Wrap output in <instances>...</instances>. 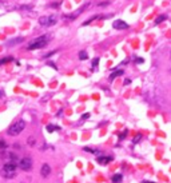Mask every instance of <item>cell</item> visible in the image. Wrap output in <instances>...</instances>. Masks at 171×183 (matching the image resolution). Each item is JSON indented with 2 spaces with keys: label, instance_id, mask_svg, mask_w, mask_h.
I'll return each mask as SVG.
<instances>
[{
  "label": "cell",
  "instance_id": "obj_33",
  "mask_svg": "<svg viewBox=\"0 0 171 183\" xmlns=\"http://www.w3.org/2000/svg\"><path fill=\"white\" fill-rule=\"evenodd\" d=\"M4 96V91H3V90H0V98H3Z\"/></svg>",
  "mask_w": 171,
  "mask_h": 183
},
{
  "label": "cell",
  "instance_id": "obj_5",
  "mask_svg": "<svg viewBox=\"0 0 171 183\" xmlns=\"http://www.w3.org/2000/svg\"><path fill=\"white\" fill-rule=\"evenodd\" d=\"M87 7H88V4H84V6H82L79 9H76V11H75V12H72L71 15H64L63 17H64V19H69V20H72V19H75V17H77V16H79V15L82 14V12L84 11L86 8H87Z\"/></svg>",
  "mask_w": 171,
  "mask_h": 183
},
{
  "label": "cell",
  "instance_id": "obj_9",
  "mask_svg": "<svg viewBox=\"0 0 171 183\" xmlns=\"http://www.w3.org/2000/svg\"><path fill=\"white\" fill-rule=\"evenodd\" d=\"M24 39L21 38V36H19V38H12V39H10V40L7 42V46L8 47H12V46H16V44H19V43H21Z\"/></svg>",
  "mask_w": 171,
  "mask_h": 183
},
{
  "label": "cell",
  "instance_id": "obj_32",
  "mask_svg": "<svg viewBox=\"0 0 171 183\" xmlns=\"http://www.w3.org/2000/svg\"><path fill=\"white\" fill-rule=\"evenodd\" d=\"M13 147H15L16 150H20V144H16V143H15V144H13Z\"/></svg>",
  "mask_w": 171,
  "mask_h": 183
},
{
  "label": "cell",
  "instance_id": "obj_19",
  "mask_svg": "<svg viewBox=\"0 0 171 183\" xmlns=\"http://www.w3.org/2000/svg\"><path fill=\"white\" fill-rule=\"evenodd\" d=\"M96 19H99V16H92V17H90V19H88V20H86V22L83 23L82 26H88L91 22H94V20H96Z\"/></svg>",
  "mask_w": 171,
  "mask_h": 183
},
{
  "label": "cell",
  "instance_id": "obj_16",
  "mask_svg": "<svg viewBox=\"0 0 171 183\" xmlns=\"http://www.w3.org/2000/svg\"><path fill=\"white\" fill-rule=\"evenodd\" d=\"M13 56H5V58H1L0 59V66L1 64H7V63H10V62H13Z\"/></svg>",
  "mask_w": 171,
  "mask_h": 183
},
{
  "label": "cell",
  "instance_id": "obj_7",
  "mask_svg": "<svg viewBox=\"0 0 171 183\" xmlns=\"http://www.w3.org/2000/svg\"><path fill=\"white\" fill-rule=\"evenodd\" d=\"M112 27H114L115 30H127L130 26H128L124 20H115V22L112 23Z\"/></svg>",
  "mask_w": 171,
  "mask_h": 183
},
{
  "label": "cell",
  "instance_id": "obj_31",
  "mask_svg": "<svg viewBox=\"0 0 171 183\" xmlns=\"http://www.w3.org/2000/svg\"><path fill=\"white\" fill-rule=\"evenodd\" d=\"M88 118H90V114H88V112H87V114H84V115L82 116V119H88Z\"/></svg>",
  "mask_w": 171,
  "mask_h": 183
},
{
  "label": "cell",
  "instance_id": "obj_12",
  "mask_svg": "<svg viewBox=\"0 0 171 183\" xmlns=\"http://www.w3.org/2000/svg\"><path fill=\"white\" fill-rule=\"evenodd\" d=\"M122 180H123V175L122 174H115V175H112V178H111L112 183H120Z\"/></svg>",
  "mask_w": 171,
  "mask_h": 183
},
{
  "label": "cell",
  "instance_id": "obj_2",
  "mask_svg": "<svg viewBox=\"0 0 171 183\" xmlns=\"http://www.w3.org/2000/svg\"><path fill=\"white\" fill-rule=\"evenodd\" d=\"M24 128H26V122H24L23 119H19V120H16L15 123H12L8 127L7 134L10 135V136H18Z\"/></svg>",
  "mask_w": 171,
  "mask_h": 183
},
{
  "label": "cell",
  "instance_id": "obj_30",
  "mask_svg": "<svg viewBox=\"0 0 171 183\" xmlns=\"http://www.w3.org/2000/svg\"><path fill=\"white\" fill-rule=\"evenodd\" d=\"M131 83V79H124V83H123V84H124V86H127V84H130Z\"/></svg>",
  "mask_w": 171,
  "mask_h": 183
},
{
  "label": "cell",
  "instance_id": "obj_13",
  "mask_svg": "<svg viewBox=\"0 0 171 183\" xmlns=\"http://www.w3.org/2000/svg\"><path fill=\"white\" fill-rule=\"evenodd\" d=\"M1 175H3V178H5V179H13V178L16 176V172H7V171H1Z\"/></svg>",
  "mask_w": 171,
  "mask_h": 183
},
{
  "label": "cell",
  "instance_id": "obj_21",
  "mask_svg": "<svg viewBox=\"0 0 171 183\" xmlns=\"http://www.w3.org/2000/svg\"><path fill=\"white\" fill-rule=\"evenodd\" d=\"M56 52H58V51H56V50H53V51H51V52H48V54H45L43 58H44V59H48V58H51L52 55H55Z\"/></svg>",
  "mask_w": 171,
  "mask_h": 183
},
{
  "label": "cell",
  "instance_id": "obj_14",
  "mask_svg": "<svg viewBox=\"0 0 171 183\" xmlns=\"http://www.w3.org/2000/svg\"><path fill=\"white\" fill-rule=\"evenodd\" d=\"M77 56H79V60H87L88 59V54H87V51H84V50L79 51Z\"/></svg>",
  "mask_w": 171,
  "mask_h": 183
},
{
  "label": "cell",
  "instance_id": "obj_8",
  "mask_svg": "<svg viewBox=\"0 0 171 183\" xmlns=\"http://www.w3.org/2000/svg\"><path fill=\"white\" fill-rule=\"evenodd\" d=\"M16 168H18V164H16V163H11V162H7V163L3 166V170H1V171L16 172Z\"/></svg>",
  "mask_w": 171,
  "mask_h": 183
},
{
  "label": "cell",
  "instance_id": "obj_26",
  "mask_svg": "<svg viewBox=\"0 0 171 183\" xmlns=\"http://www.w3.org/2000/svg\"><path fill=\"white\" fill-rule=\"evenodd\" d=\"M18 8L19 9H32V6H20Z\"/></svg>",
  "mask_w": 171,
  "mask_h": 183
},
{
  "label": "cell",
  "instance_id": "obj_25",
  "mask_svg": "<svg viewBox=\"0 0 171 183\" xmlns=\"http://www.w3.org/2000/svg\"><path fill=\"white\" fill-rule=\"evenodd\" d=\"M140 140H142V135L139 134V135H136V136H135V139H134L132 142H134V143H138V142H140Z\"/></svg>",
  "mask_w": 171,
  "mask_h": 183
},
{
  "label": "cell",
  "instance_id": "obj_3",
  "mask_svg": "<svg viewBox=\"0 0 171 183\" xmlns=\"http://www.w3.org/2000/svg\"><path fill=\"white\" fill-rule=\"evenodd\" d=\"M58 23V17L56 15H50V16H42L39 17V24L43 27H51Z\"/></svg>",
  "mask_w": 171,
  "mask_h": 183
},
{
  "label": "cell",
  "instance_id": "obj_22",
  "mask_svg": "<svg viewBox=\"0 0 171 183\" xmlns=\"http://www.w3.org/2000/svg\"><path fill=\"white\" fill-rule=\"evenodd\" d=\"M35 143H36L35 138H34V136H29V138H28V146H35Z\"/></svg>",
  "mask_w": 171,
  "mask_h": 183
},
{
  "label": "cell",
  "instance_id": "obj_4",
  "mask_svg": "<svg viewBox=\"0 0 171 183\" xmlns=\"http://www.w3.org/2000/svg\"><path fill=\"white\" fill-rule=\"evenodd\" d=\"M18 166L20 167L23 171H31V168H32V159L28 158V156H26V158H21L20 160H19Z\"/></svg>",
  "mask_w": 171,
  "mask_h": 183
},
{
  "label": "cell",
  "instance_id": "obj_1",
  "mask_svg": "<svg viewBox=\"0 0 171 183\" xmlns=\"http://www.w3.org/2000/svg\"><path fill=\"white\" fill-rule=\"evenodd\" d=\"M50 40H51L50 35H42V36H39V38L29 42L28 46H27V50H28V51H34V50L44 48V47L50 43Z\"/></svg>",
  "mask_w": 171,
  "mask_h": 183
},
{
  "label": "cell",
  "instance_id": "obj_6",
  "mask_svg": "<svg viewBox=\"0 0 171 183\" xmlns=\"http://www.w3.org/2000/svg\"><path fill=\"white\" fill-rule=\"evenodd\" d=\"M51 174V166L48 163H43L42 167H40V175L43 178H48Z\"/></svg>",
  "mask_w": 171,
  "mask_h": 183
},
{
  "label": "cell",
  "instance_id": "obj_23",
  "mask_svg": "<svg viewBox=\"0 0 171 183\" xmlns=\"http://www.w3.org/2000/svg\"><path fill=\"white\" fill-rule=\"evenodd\" d=\"M110 4H111V1H110V0H107V1H102V3H99L98 6L99 7H106V6H110Z\"/></svg>",
  "mask_w": 171,
  "mask_h": 183
},
{
  "label": "cell",
  "instance_id": "obj_17",
  "mask_svg": "<svg viewBox=\"0 0 171 183\" xmlns=\"http://www.w3.org/2000/svg\"><path fill=\"white\" fill-rule=\"evenodd\" d=\"M98 64H99V58H95L92 59V66H91V71H95L98 68Z\"/></svg>",
  "mask_w": 171,
  "mask_h": 183
},
{
  "label": "cell",
  "instance_id": "obj_11",
  "mask_svg": "<svg viewBox=\"0 0 171 183\" xmlns=\"http://www.w3.org/2000/svg\"><path fill=\"white\" fill-rule=\"evenodd\" d=\"M123 74H124V71H123V70H114V71H112V74L110 75V80H114L115 78H118V76H122Z\"/></svg>",
  "mask_w": 171,
  "mask_h": 183
},
{
  "label": "cell",
  "instance_id": "obj_24",
  "mask_svg": "<svg viewBox=\"0 0 171 183\" xmlns=\"http://www.w3.org/2000/svg\"><path fill=\"white\" fill-rule=\"evenodd\" d=\"M50 7L51 8H59V7H60V1H56V3L50 4Z\"/></svg>",
  "mask_w": 171,
  "mask_h": 183
},
{
  "label": "cell",
  "instance_id": "obj_27",
  "mask_svg": "<svg viewBox=\"0 0 171 183\" xmlns=\"http://www.w3.org/2000/svg\"><path fill=\"white\" fill-rule=\"evenodd\" d=\"M134 60H135V63H143L144 62L142 58H136V56H134Z\"/></svg>",
  "mask_w": 171,
  "mask_h": 183
},
{
  "label": "cell",
  "instance_id": "obj_20",
  "mask_svg": "<svg viewBox=\"0 0 171 183\" xmlns=\"http://www.w3.org/2000/svg\"><path fill=\"white\" fill-rule=\"evenodd\" d=\"M83 150L87 151V152H91V154H99L98 150H94V148H91V147H84Z\"/></svg>",
  "mask_w": 171,
  "mask_h": 183
},
{
  "label": "cell",
  "instance_id": "obj_10",
  "mask_svg": "<svg viewBox=\"0 0 171 183\" xmlns=\"http://www.w3.org/2000/svg\"><path fill=\"white\" fill-rule=\"evenodd\" d=\"M96 160H98L99 164H103L104 166V164H108L110 162H112V156H99Z\"/></svg>",
  "mask_w": 171,
  "mask_h": 183
},
{
  "label": "cell",
  "instance_id": "obj_15",
  "mask_svg": "<svg viewBox=\"0 0 171 183\" xmlns=\"http://www.w3.org/2000/svg\"><path fill=\"white\" fill-rule=\"evenodd\" d=\"M45 130H47L48 132H53V131H59V130H60V127L55 126V124H48V126L45 127Z\"/></svg>",
  "mask_w": 171,
  "mask_h": 183
},
{
  "label": "cell",
  "instance_id": "obj_29",
  "mask_svg": "<svg viewBox=\"0 0 171 183\" xmlns=\"http://www.w3.org/2000/svg\"><path fill=\"white\" fill-rule=\"evenodd\" d=\"M48 66H51V67L53 68V70H58V67H56V64L53 62H48Z\"/></svg>",
  "mask_w": 171,
  "mask_h": 183
},
{
  "label": "cell",
  "instance_id": "obj_28",
  "mask_svg": "<svg viewBox=\"0 0 171 183\" xmlns=\"http://www.w3.org/2000/svg\"><path fill=\"white\" fill-rule=\"evenodd\" d=\"M0 148H7V143L4 140H0Z\"/></svg>",
  "mask_w": 171,
  "mask_h": 183
},
{
  "label": "cell",
  "instance_id": "obj_18",
  "mask_svg": "<svg viewBox=\"0 0 171 183\" xmlns=\"http://www.w3.org/2000/svg\"><path fill=\"white\" fill-rule=\"evenodd\" d=\"M166 19H167V15H162V16H158L156 19H155V24H159V23L164 22Z\"/></svg>",
  "mask_w": 171,
  "mask_h": 183
}]
</instances>
